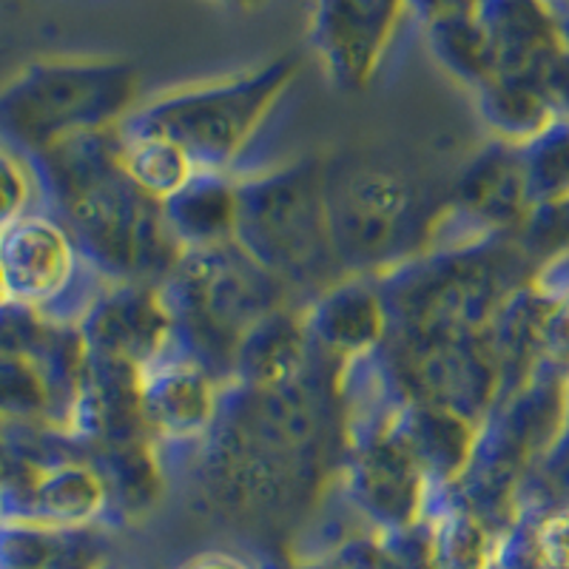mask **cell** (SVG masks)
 <instances>
[{"label": "cell", "mask_w": 569, "mask_h": 569, "mask_svg": "<svg viewBox=\"0 0 569 569\" xmlns=\"http://www.w3.org/2000/svg\"><path fill=\"white\" fill-rule=\"evenodd\" d=\"M302 322L313 350L345 365L376 353L390 337V313L379 279L342 277L302 305Z\"/></svg>", "instance_id": "ac0fdd59"}, {"label": "cell", "mask_w": 569, "mask_h": 569, "mask_svg": "<svg viewBox=\"0 0 569 569\" xmlns=\"http://www.w3.org/2000/svg\"><path fill=\"white\" fill-rule=\"evenodd\" d=\"M117 160L140 191L157 202H169L200 174L186 149L160 134L117 129Z\"/></svg>", "instance_id": "4316f807"}, {"label": "cell", "mask_w": 569, "mask_h": 569, "mask_svg": "<svg viewBox=\"0 0 569 569\" xmlns=\"http://www.w3.org/2000/svg\"><path fill=\"white\" fill-rule=\"evenodd\" d=\"M117 129L78 137L34 157L49 211L109 282L162 284L182 248L162 202L140 191L117 160Z\"/></svg>", "instance_id": "7a4b0ae2"}, {"label": "cell", "mask_w": 569, "mask_h": 569, "mask_svg": "<svg viewBox=\"0 0 569 569\" xmlns=\"http://www.w3.org/2000/svg\"><path fill=\"white\" fill-rule=\"evenodd\" d=\"M317 356L305 330L302 308L284 305L253 325L242 339L233 362V382L253 390L279 388L308 373L317 365Z\"/></svg>", "instance_id": "44dd1931"}, {"label": "cell", "mask_w": 569, "mask_h": 569, "mask_svg": "<svg viewBox=\"0 0 569 569\" xmlns=\"http://www.w3.org/2000/svg\"><path fill=\"white\" fill-rule=\"evenodd\" d=\"M109 530L3 521L0 569H100L109 561Z\"/></svg>", "instance_id": "603a6c76"}, {"label": "cell", "mask_w": 569, "mask_h": 569, "mask_svg": "<svg viewBox=\"0 0 569 569\" xmlns=\"http://www.w3.org/2000/svg\"><path fill=\"white\" fill-rule=\"evenodd\" d=\"M445 197L382 160L328 162V222L345 277L379 279L433 248Z\"/></svg>", "instance_id": "52a82bcc"}, {"label": "cell", "mask_w": 569, "mask_h": 569, "mask_svg": "<svg viewBox=\"0 0 569 569\" xmlns=\"http://www.w3.org/2000/svg\"><path fill=\"white\" fill-rule=\"evenodd\" d=\"M408 18V0H311L308 46L325 80L342 94L368 89Z\"/></svg>", "instance_id": "2e32d148"}, {"label": "cell", "mask_w": 569, "mask_h": 569, "mask_svg": "<svg viewBox=\"0 0 569 569\" xmlns=\"http://www.w3.org/2000/svg\"><path fill=\"white\" fill-rule=\"evenodd\" d=\"M342 459L339 365L317 356L308 373L279 388L228 385L186 479L200 505L231 525H305Z\"/></svg>", "instance_id": "6da1fadb"}, {"label": "cell", "mask_w": 569, "mask_h": 569, "mask_svg": "<svg viewBox=\"0 0 569 569\" xmlns=\"http://www.w3.org/2000/svg\"><path fill=\"white\" fill-rule=\"evenodd\" d=\"M297 54H282L253 69L186 83L142 100L123 129L177 142L200 171L246 174V162L273 111L299 78Z\"/></svg>", "instance_id": "5b68a950"}, {"label": "cell", "mask_w": 569, "mask_h": 569, "mask_svg": "<svg viewBox=\"0 0 569 569\" xmlns=\"http://www.w3.org/2000/svg\"><path fill=\"white\" fill-rule=\"evenodd\" d=\"M396 425L425 472L430 498L453 490L470 467L481 425L436 405H405Z\"/></svg>", "instance_id": "ffe728a7"}, {"label": "cell", "mask_w": 569, "mask_h": 569, "mask_svg": "<svg viewBox=\"0 0 569 569\" xmlns=\"http://www.w3.org/2000/svg\"><path fill=\"white\" fill-rule=\"evenodd\" d=\"M302 569H330L328 563H308V567H302Z\"/></svg>", "instance_id": "b9f144b4"}, {"label": "cell", "mask_w": 569, "mask_h": 569, "mask_svg": "<svg viewBox=\"0 0 569 569\" xmlns=\"http://www.w3.org/2000/svg\"><path fill=\"white\" fill-rule=\"evenodd\" d=\"M237 177L220 171H200L180 194L162 202L166 222L182 251L231 242L237 233Z\"/></svg>", "instance_id": "cb8c5ba5"}, {"label": "cell", "mask_w": 569, "mask_h": 569, "mask_svg": "<svg viewBox=\"0 0 569 569\" xmlns=\"http://www.w3.org/2000/svg\"><path fill=\"white\" fill-rule=\"evenodd\" d=\"M410 12L421 29L436 23L441 18H453V14H472L479 12L481 0H408Z\"/></svg>", "instance_id": "8d00e7d4"}, {"label": "cell", "mask_w": 569, "mask_h": 569, "mask_svg": "<svg viewBox=\"0 0 569 569\" xmlns=\"http://www.w3.org/2000/svg\"><path fill=\"white\" fill-rule=\"evenodd\" d=\"M160 293L177 348L226 385L233 382L237 350L253 325L293 305L291 293L237 240L182 251Z\"/></svg>", "instance_id": "ba28073f"}, {"label": "cell", "mask_w": 569, "mask_h": 569, "mask_svg": "<svg viewBox=\"0 0 569 569\" xmlns=\"http://www.w3.org/2000/svg\"><path fill=\"white\" fill-rule=\"evenodd\" d=\"M86 348L146 368L174 345V325L160 284L111 282L80 322Z\"/></svg>", "instance_id": "e0dca14e"}, {"label": "cell", "mask_w": 569, "mask_h": 569, "mask_svg": "<svg viewBox=\"0 0 569 569\" xmlns=\"http://www.w3.org/2000/svg\"><path fill=\"white\" fill-rule=\"evenodd\" d=\"M140 69L114 54H49L20 66L0 94L3 142L43 157L123 123L140 106Z\"/></svg>", "instance_id": "8992f818"}, {"label": "cell", "mask_w": 569, "mask_h": 569, "mask_svg": "<svg viewBox=\"0 0 569 569\" xmlns=\"http://www.w3.org/2000/svg\"><path fill=\"white\" fill-rule=\"evenodd\" d=\"M479 20L496 58V78H550L552 66L567 49V32L541 0H481Z\"/></svg>", "instance_id": "d6986e66"}, {"label": "cell", "mask_w": 569, "mask_h": 569, "mask_svg": "<svg viewBox=\"0 0 569 569\" xmlns=\"http://www.w3.org/2000/svg\"><path fill=\"white\" fill-rule=\"evenodd\" d=\"M237 233L293 305H308L345 277L328 222V162L299 157L237 177Z\"/></svg>", "instance_id": "277c9868"}, {"label": "cell", "mask_w": 569, "mask_h": 569, "mask_svg": "<svg viewBox=\"0 0 569 569\" xmlns=\"http://www.w3.org/2000/svg\"><path fill=\"white\" fill-rule=\"evenodd\" d=\"M401 413V410H399ZM399 419V416H396ZM396 419L345 439L337 487L350 510L373 532H393L425 521L430 485Z\"/></svg>", "instance_id": "4fadbf2b"}, {"label": "cell", "mask_w": 569, "mask_h": 569, "mask_svg": "<svg viewBox=\"0 0 569 569\" xmlns=\"http://www.w3.org/2000/svg\"><path fill=\"white\" fill-rule=\"evenodd\" d=\"M543 7L550 9L552 14H556V20L563 27V32H567V40H569V0H541Z\"/></svg>", "instance_id": "ab89813d"}, {"label": "cell", "mask_w": 569, "mask_h": 569, "mask_svg": "<svg viewBox=\"0 0 569 569\" xmlns=\"http://www.w3.org/2000/svg\"><path fill=\"white\" fill-rule=\"evenodd\" d=\"M382 362L405 405H436L485 425L498 405V370L487 339L416 337L390 330Z\"/></svg>", "instance_id": "7c38bea8"}, {"label": "cell", "mask_w": 569, "mask_h": 569, "mask_svg": "<svg viewBox=\"0 0 569 569\" xmlns=\"http://www.w3.org/2000/svg\"><path fill=\"white\" fill-rule=\"evenodd\" d=\"M552 299L536 284L518 288L505 302L487 333V348L498 370V405L541 373L543 368V319Z\"/></svg>", "instance_id": "7402d4cb"}, {"label": "cell", "mask_w": 569, "mask_h": 569, "mask_svg": "<svg viewBox=\"0 0 569 569\" xmlns=\"http://www.w3.org/2000/svg\"><path fill=\"white\" fill-rule=\"evenodd\" d=\"M91 456L98 459L100 470H103L106 481L111 487L117 527L149 516L160 505L171 476L166 461H162L160 447L151 436L100 447Z\"/></svg>", "instance_id": "d4e9b609"}, {"label": "cell", "mask_w": 569, "mask_h": 569, "mask_svg": "<svg viewBox=\"0 0 569 569\" xmlns=\"http://www.w3.org/2000/svg\"><path fill=\"white\" fill-rule=\"evenodd\" d=\"M569 408V376L543 368L527 388L496 405L479 430L470 467L450 490L498 538L525 516L532 472L550 453Z\"/></svg>", "instance_id": "9c48e42d"}, {"label": "cell", "mask_w": 569, "mask_h": 569, "mask_svg": "<svg viewBox=\"0 0 569 569\" xmlns=\"http://www.w3.org/2000/svg\"><path fill=\"white\" fill-rule=\"evenodd\" d=\"M0 171H3V222L20 220L34 211H49L43 174L32 154L14 149L12 142H3Z\"/></svg>", "instance_id": "1f68e13d"}, {"label": "cell", "mask_w": 569, "mask_h": 569, "mask_svg": "<svg viewBox=\"0 0 569 569\" xmlns=\"http://www.w3.org/2000/svg\"><path fill=\"white\" fill-rule=\"evenodd\" d=\"M425 38L436 63L470 94L496 78V58H492L479 12L436 20L425 27Z\"/></svg>", "instance_id": "83f0119b"}, {"label": "cell", "mask_w": 569, "mask_h": 569, "mask_svg": "<svg viewBox=\"0 0 569 569\" xmlns=\"http://www.w3.org/2000/svg\"><path fill=\"white\" fill-rule=\"evenodd\" d=\"M226 388V382L177 345L140 370L142 419L160 447L169 476H186L220 416Z\"/></svg>", "instance_id": "5bb4252c"}, {"label": "cell", "mask_w": 569, "mask_h": 569, "mask_svg": "<svg viewBox=\"0 0 569 569\" xmlns=\"http://www.w3.org/2000/svg\"><path fill=\"white\" fill-rule=\"evenodd\" d=\"M100 569H134V567H129V563H123V561H114V558H109V561L103 563V567Z\"/></svg>", "instance_id": "60d3db41"}, {"label": "cell", "mask_w": 569, "mask_h": 569, "mask_svg": "<svg viewBox=\"0 0 569 569\" xmlns=\"http://www.w3.org/2000/svg\"><path fill=\"white\" fill-rule=\"evenodd\" d=\"M530 202H552L569 197V114L558 117L521 146Z\"/></svg>", "instance_id": "f546056e"}, {"label": "cell", "mask_w": 569, "mask_h": 569, "mask_svg": "<svg viewBox=\"0 0 569 569\" xmlns=\"http://www.w3.org/2000/svg\"><path fill=\"white\" fill-rule=\"evenodd\" d=\"M3 521L114 530L98 459L66 430L3 421Z\"/></svg>", "instance_id": "30bf717a"}, {"label": "cell", "mask_w": 569, "mask_h": 569, "mask_svg": "<svg viewBox=\"0 0 569 569\" xmlns=\"http://www.w3.org/2000/svg\"><path fill=\"white\" fill-rule=\"evenodd\" d=\"M543 368L569 376V291L552 299L543 319Z\"/></svg>", "instance_id": "e575fe53"}, {"label": "cell", "mask_w": 569, "mask_h": 569, "mask_svg": "<svg viewBox=\"0 0 569 569\" xmlns=\"http://www.w3.org/2000/svg\"><path fill=\"white\" fill-rule=\"evenodd\" d=\"M536 279L512 237L430 248L379 277L390 330L416 337L485 339L507 299Z\"/></svg>", "instance_id": "3957f363"}, {"label": "cell", "mask_w": 569, "mask_h": 569, "mask_svg": "<svg viewBox=\"0 0 569 569\" xmlns=\"http://www.w3.org/2000/svg\"><path fill=\"white\" fill-rule=\"evenodd\" d=\"M550 89H552V98H556L558 111L569 114V40H567V49L561 52V58L556 60L550 71Z\"/></svg>", "instance_id": "74e56055"}, {"label": "cell", "mask_w": 569, "mask_h": 569, "mask_svg": "<svg viewBox=\"0 0 569 569\" xmlns=\"http://www.w3.org/2000/svg\"><path fill=\"white\" fill-rule=\"evenodd\" d=\"M109 284L52 211H34L20 220L3 222V305L80 328Z\"/></svg>", "instance_id": "8fae6325"}, {"label": "cell", "mask_w": 569, "mask_h": 569, "mask_svg": "<svg viewBox=\"0 0 569 569\" xmlns=\"http://www.w3.org/2000/svg\"><path fill=\"white\" fill-rule=\"evenodd\" d=\"M177 569H271L259 558L237 550H202L182 561Z\"/></svg>", "instance_id": "d590c367"}, {"label": "cell", "mask_w": 569, "mask_h": 569, "mask_svg": "<svg viewBox=\"0 0 569 569\" xmlns=\"http://www.w3.org/2000/svg\"><path fill=\"white\" fill-rule=\"evenodd\" d=\"M538 569H569V505L536 512Z\"/></svg>", "instance_id": "836d02e7"}, {"label": "cell", "mask_w": 569, "mask_h": 569, "mask_svg": "<svg viewBox=\"0 0 569 569\" xmlns=\"http://www.w3.org/2000/svg\"><path fill=\"white\" fill-rule=\"evenodd\" d=\"M213 3H220L222 9H231V12H259V9H266L271 0H213Z\"/></svg>", "instance_id": "f35d334b"}, {"label": "cell", "mask_w": 569, "mask_h": 569, "mask_svg": "<svg viewBox=\"0 0 569 569\" xmlns=\"http://www.w3.org/2000/svg\"><path fill=\"white\" fill-rule=\"evenodd\" d=\"M322 563L330 569H436L433 530L430 521L393 532L362 530Z\"/></svg>", "instance_id": "f1b7e54d"}, {"label": "cell", "mask_w": 569, "mask_h": 569, "mask_svg": "<svg viewBox=\"0 0 569 569\" xmlns=\"http://www.w3.org/2000/svg\"><path fill=\"white\" fill-rule=\"evenodd\" d=\"M530 208L521 146L492 137L461 169L445 197L433 248L516 237Z\"/></svg>", "instance_id": "9a60e30c"}, {"label": "cell", "mask_w": 569, "mask_h": 569, "mask_svg": "<svg viewBox=\"0 0 569 569\" xmlns=\"http://www.w3.org/2000/svg\"><path fill=\"white\" fill-rule=\"evenodd\" d=\"M558 505H569V408L556 445L536 467L525 496V510L543 512Z\"/></svg>", "instance_id": "d6a6232c"}, {"label": "cell", "mask_w": 569, "mask_h": 569, "mask_svg": "<svg viewBox=\"0 0 569 569\" xmlns=\"http://www.w3.org/2000/svg\"><path fill=\"white\" fill-rule=\"evenodd\" d=\"M516 246L536 266V273L543 266L569 253V197L552 202H538L530 208L527 220L516 231Z\"/></svg>", "instance_id": "4dcf8cb0"}, {"label": "cell", "mask_w": 569, "mask_h": 569, "mask_svg": "<svg viewBox=\"0 0 569 569\" xmlns=\"http://www.w3.org/2000/svg\"><path fill=\"white\" fill-rule=\"evenodd\" d=\"M472 100L492 137L516 146H525L558 117L550 78L543 74H505L481 86Z\"/></svg>", "instance_id": "484cf974"}]
</instances>
